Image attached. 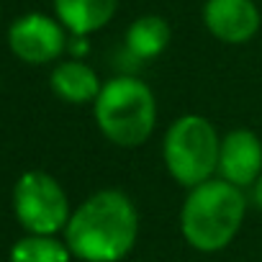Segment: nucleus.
Here are the masks:
<instances>
[{
  "label": "nucleus",
  "instance_id": "nucleus-13",
  "mask_svg": "<svg viewBox=\"0 0 262 262\" xmlns=\"http://www.w3.org/2000/svg\"><path fill=\"white\" fill-rule=\"evenodd\" d=\"M90 36H70V41H67V54L72 57V59H82L88 52H90V41H88Z\"/></svg>",
  "mask_w": 262,
  "mask_h": 262
},
{
  "label": "nucleus",
  "instance_id": "nucleus-7",
  "mask_svg": "<svg viewBox=\"0 0 262 262\" xmlns=\"http://www.w3.org/2000/svg\"><path fill=\"white\" fill-rule=\"evenodd\" d=\"M201 16L206 31L229 47L252 41L262 26V13L254 0H206Z\"/></svg>",
  "mask_w": 262,
  "mask_h": 262
},
{
  "label": "nucleus",
  "instance_id": "nucleus-2",
  "mask_svg": "<svg viewBox=\"0 0 262 262\" xmlns=\"http://www.w3.org/2000/svg\"><path fill=\"white\" fill-rule=\"evenodd\" d=\"M247 208V190L221 178H211L188 190L180 206V234L190 249L216 254L236 239L244 226Z\"/></svg>",
  "mask_w": 262,
  "mask_h": 262
},
{
  "label": "nucleus",
  "instance_id": "nucleus-10",
  "mask_svg": "<svg viewBox=\"0 0 262 262\" xmlns=\"http://www.w3.org/2000/svg\"><path fill=\"white\" fill-rule=\"evenodd\" d=\"M52 3L57 21L70 36H90L105 29L118 11V0H52Z\"/></svg>",
  "mask_w": 262,
  "mask_h": 262
},
{
  "label": "nucleus",
  "instance_id": "nucleus-3",
  "mask_svg": "<svg viewBox=\"0 0 262 262\" xmlns=\"http://www.w3.org/2000/svg\"><path fill=\"white\" fill-rule=\"evenodd\" d=\"M95 126L113 147L137 149L147 144L157 128L155 90L134 75H113L103 82L93 103Z\"/></svg>",
  "mask_w": 262,
  "mask_h": 262
},
{
  "label": "nucleus",
  "instance_id": "nucleus-14",
  "mask_svg": "<svg viewBox=\"0 0 262 262\" xmlns=\"http://www.w3.org/2000/svg\"><path fill=\"white\" fill-rule=\"evenodd\" d=\"M249 201H252V206H254L257 211H262V175H259L257 183L249 188Z\"/></svg>",
  "mask_w": 262,
  "mask_h": 262
},
{
  "label": "nucleus",
  "instance_id": "nucleus-9",
  "mask_svg": "<svg viewBox=\"0 0 262 262\" xmlns=\"http://www.w3.org/2000/svg\"><path fill=\"white\" fill-rule=\"evenodd\" d=\"M52 93L70 105H93L100 95L103 80L85 59H59L49 75Z\"/></svg>",
  "mask_w": 262,
  "mask_h": 262
},
{
  "label": "nucleus",
  "instance_id": "nucleus-8",
  "mask_svg": "<svg viewBox=\"0 0 262 262\" xmlns=\"http://www.w3.org/2000/svg\"><path fill=\"white\" fill-rule=\"evenodd\" d=\"M262 175V139L252 128H231L221 137L216 178L249 190Z\"/></svg>",
  "mask_w": 262,
  "mask_h": 262
},
{
  "label": "nucleus",
  "instance_id": "nucleus-1",
  "mask_svg": "<svg viewBox=\"0 0 262 262\" xmlns=\"http://www.w3.org/2000/svg\"><path fill=\"white\" fill-rule=\"evenodd\" d=\"M139 231L142 219L134 198L118 188H103L72 208L62 239L80 262H121L134 252Z\"/></svg>",
  "mask_w": 262,
  "mask_h": 262
},
{
  "label": "nucleus",
  "instance_id": "nucleus-6",
  "mask_svg": "<svg viewBox=\"0 0 262 262\" xmlns=\"http://www.w3.org/2000/svg\"><path fill=\"white\" fill-rule=\"evenodd\" d=\"M70 34L57 21V16L47 13H26L16 18L8 29V47L16 59L26 64H57L62 54H67Z\"/></svg>",
  "mask_w": 262,
  "mask_h": 262
},
{
  "label": "nucleus",
  "instance_id": "nucleus-4",
  "mask_svg": "<svg viewBox=\"0 0 262 262\" xmlns=\"http://www.w3.org/2000/svg\"><path fill=\"white\" fill-rule=\"evenodd\" d=\"M221 134L201 113L178 116L162 137V162L167 175L185 190L216 178Z\"/></svg>",
  "mask_w": 262,
  "mask_h": 262
},
{
  "label": "nucleus",
  "instance_id": "nucleus-11",
  "mask_svg": "<svg viewBox=\"0 0 262 262\" xmlns=\"http://www.w3.org/2000/svg\"><path fill=\"white\" fill-rule=\"evenodd\" d=\"M170 39H172L170 24L157 13H147L128 24L123 34V52L134 62H155L157 57L165 54Z\"/></svg>",
  "mask_w": 262,
  "mask_h": 262
},
{
  "label": "nucleus",
  "instance_id": "nucleus-5",
  "mask_svg": "<svg viewBox=\"0 0 262 262\" xmlns=\"http://www.w3.org/2000/svg\"><path fill=\"white\" fill-rule=\"evenodd\" d=\"M13 216L26 234L59 236L72 216V206L62 183L44 172L29 170L13 185Z\"/></svg>",
  "mask_w": 262,
  "mask_h": 262
},
{
  "label": "nucleus",
  "instance_id": "nucleus-12",
  "mask_svg": "<svg viewBox=\"0 0 262 262\" xmlns=\"http://www.w3.org/2000/svg\"><path fill=\"white\" fill-rule=\"evenodd\" d=\"M75 259L67 242L52 234H24L13 242L8 262H70Z\"/></svg>",
  "mask_w": 262,
  "mask_h": 262
}]
</instances>
